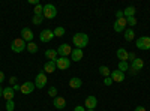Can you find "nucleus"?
<instances>
[{"instance_id":"nucleus-12","label":"nucleus","mask_w":150,"mask_h":111,"mask_svg":"<svg viewBox=\"0 0 150 111\" xmlns=\"http://www.w3.org/2000/svg\"><path fill=\"white\" fill-rule=\"evenodd\" d=\"M128 26V23H126V18H119V20H116V23H114V30L116 32H123L125 30V27Z\"/></svg>"},{"instance_id":"nucleus-3","label":"nucleus","mask_w":150,"mask_h":111,"mask_svg":"<svg viewBox=\"0 0 150 111\" xmlns=\"http://www.w3.org/2000/svg\"><path fill=\"white\" fill-rule=\"evenodd\" d=\"M42 15H44V18H48V20L56 18V17H57V9H56V6H54V5H51V3L45 5V6H44V12H42Z\"/></svg>"},{"instance_id":"nucleus-41","label":"nucleus","mask_w":150,"mask_h":111,"mask_svg":"<svg viewBox=\"0 0 150 111\" xmlns=\"http://www.w3.org/2000/svg\"><path fill=\"white\" fill-rule=\"evenodd\" d=\"M135 111H147V110H146L144 107H141V105H140V107H137V108H135Z\"/></svg>"},{"instance_id":"nucleus-14","label":"nucleus","mask_w":150,"mask_h":111,"mask_svg":"<svg viewBox=\"0 0 150 111\" xmlns=\"http://www.w3.org/2000/svg\"><path fill=\"white\" fill-rule=\"evenodd\" d=\"M53 105H54V108H57V110H63V108L66 107V101H65V98H62V96L54 98Z\"/></svg>"},{"instance_id":"nucleus-25","label":"nucleus","mask_w":150,"mask_h":111,"mask_svg":"<svg viewBox=\"0 0 150 111\" xmlns=\"http://www.w3.org/2000/svg\"><path fill=\"white\" fill-rule=\"evenodd\" d=\"M53 33H54V38H62V36L65 35V29L63 27H56L54 30H53Z\"/></svg>"},{"instance_id":"nucleus-26","label":"nucleus","mask_w":150,"mask_h":111,"mask_svg":"<svg viewBox=\"0 0 150 111\" xmlns=\"http://www.w3.org/2000/svg\"><path fill=\"white\" fill-rule=\"evenodd\" d=\"M128 69H129L128 62H119V71H122L125 74V72H128Z\"/></svg>"},{"instance_id":"nucleus-21","label":"nucleus","mask_w":150,"mask_h":111,"mask_svg":"<svg viewBox=\"0 0 150 111\" xmlns=\"http://www.w3.org/2000/svg\"><path fill=\"white\" fill-rule=\"evenodd\" d=\"M45 57L50 62H56L57 60V50H47L45 51Z\"/></svg>"},{"instance_id":"nucleus-33","label":"nucleus","mask_w":150,"mask_h":111,"mask_svg":"<svg viewBox=\"0 0 150 111\" xmlns=\"http://www.w3.org/2000/svg\"><path fill=\"white\" fill-rule=\"evenodd\" d=\"M112 83H114V81H112V78H111V77H107V78H104V84H105V86H111Z\"/></svg>"},{"instance_id":"nucleus-5","label":"nucleus","mask_w":150,"mask_h":111,"mask_svg":"<svg viewBox=\"0 0 150 111\" xmlns=\"http://www.w3.org/2000/svg\"><path fill=\"white\" fill-rule=\"evenodd\" d=\"M71 59H68V57H57V60H56V66H57V69H62V71H65V69H68L69 66H71Z\"/></svg>"},{"instance_id":"nucleus-19","label":"nucleus","mask_w":150,"mask_h":111,"mask_svg":"<svg viewBox=\"0 0 150 111\" xmlns=\"http://www.w3.org/2000/svg\"><path fill=\"white\" fill-rule=\"evenodd\" d=\"M131 68H134V69H137V71H141V69L144 68V60L137 57L132 63H131Z\"/></svg>"},{"instance_id":"nucleus-28","label":"nucleus","mask_w":150,"mask_h":111,"mask_svg":"<svg viewBox=\"0 0 150 111\" xmlns=\"http://www.w3.org/2000/svg\"><path fill=\"white\" fill-rule=\"evenodd\" d=\"M42 20H44V15H33L32 23H33V24H36V26H39V24L42 23Z\"/></svg>"},{"instance_id":"nucleus-42","label":"nucleus","mask_w":150,"mask_h":111,"mask_svg":"<svg viewBox=\"0 0 150 111\" xmlns=\"http://www.w3.org/2000/svg\"><path fill=\"white\" fill-rule=\"evenodd\" d=\"M29 2H30L32 5H35V6H36V5H39V3H38V0H29Z\"/></svg>"},{"instance_id":"nucleus-15","label":"nucleus","mask_w":150,"mask_h":111,"mask_svg":"<svg viewBox=\"0 0 150 111\" xmlns=\"http://www.w3.org/2000/svg\"><path fill=\"white\" fill-rule=\"evenodd\" d=\"M14 96H15V92H14V89H12L11 86L3 89V98L6 101H14Z\"/></svg>"},{"instance_id":"nucleus-7","label":"nucleus","mask_w":150,"mask_h":111,"mask_svg":"<svg viewBox=\"0 0 150 111\" xmlns=\"http://www.w3.org/2000/svg\"><path fill=\"white\" fill-rule=\"evenodd\" d=\"M71 53H72V48H71V45H68V44H62V45L57 48V54H59L60 57H68V56H71Z\"/></svg>"},{"instance_id":"nucleus-2","label":"nucleus","mask_w":150,"mask_h":111,"mask_svg":"<svg viewBox=\"0 0 150 111\" xmlns=\"http://www.w3.org/2000/svg\"><path fill=\"white\" fill-rule=\"evenodd\" d=\"M26 48H27V42L24 41L23 38H17V39L12 41V44H11V50L14 53H23Z\"/></svg>"},{"instance_id":"nucleus-38","label":"nucleus","mask_w":150,"mask_h":111,"mask_svg":"<svg viewBox=\"0 0 150 111\" xmlns=\"http://www.w3.org/2000/svg\"><path fill=\"white\" fill-rule=\"evenodd\" d=\"M5 81V72H2V71H0V84H2Z\"/></svg>"},{"instance_id":"nucleus-32","label":"nucleus","mask_w":150,"mask_h":111,"mask_svg":"<svg viewBox=\"0 0 150 111\" xmlns=\"http://www.w3.org/2000/svg\"><path fill=\"white\" fill-rule=\"evenodd\" d=\"M48 95L53 96V98H57V89L56 87H50L48 89Z\"/></svg>"},{"instance_id":"nucleus-20","label":"nucleus","mask_w":150,"mask_h":111,"mask_svg":"<svg viewBox=\"0 0 150 111\" xmlns=\"http://www.w3.org/2000/svg\"><path fill=\"white\" fill-rule=\"evenodd\" d=\"M116 54H117V59H119L120 62H126V60H128V56H129V53L125 50V48H119Z\"/></svg>"},{"instance_id":"nucleus-9","label":"nucleus","mask_w":150,"mask_h":111,"mask_svg":"<svg viewBox=\"0 0 150 111\" xmlns=\"http://www.w3.org/2000/svg\"><path fill=\"white\" fill-rule=\"evenodd\" d=\"M54 38V33H53V30H50V29H45V30H42L41 32V35H39V39H41V42H50Z\"/></svg>"},{"instance_id":"nucleus-16","label":"nucleus","mask_w":150,"mask_h":111,"mask_svg":"<svg viewBox=\"0 0 150 111\" xmlns=\"http://www.w3.org/2000/svg\"><path fill=\"white\" fill-rule=\"evenodd\" d=\"M57 69V66H56V62H47V63L44 65V72L45 74H53L54 71Z\"/></svg>"},{"instance_id":"nucleus-17","label":"nucleus","mask_w":150,"mask_h":111,"mask_svg":"<svg viewBox=\"0 0 150 111\" xmlns=\"http://www.w3.org/2000/svg\"><path fill=\"white\" fill-rule=\"evenodd\" d=\"M83 56H84V53H83V50H80V48H75V50H72V53H71V57H72L74 62H80L83 59Z\"/></svg>"},{"instance_id":"nucleus-39","label":"nucleus","mask_w":150,"mask_h":111,"mask_svg":"<svg viewBox=\"0 0 150 111\" xmlns=\"http://www.w3.org/2000/svg\"><path fill=\"white\" fill-rule=\"evenodd\" d=\"M135 59H137V57H135V54H134V53H129V56H128V60H132V62H134Z\"/></svg>"},{"instance_id":"nucleus-27","label":"nucleus","mask_w":150,"mask_h":111,"mask_svg":"<svg viewBox=\"0 0 150 111\" xmlns=\"http://www.w3.org/2000/svg\"><path fill=\"white\" fill-rule=\"evenodd\" d=\"M27 51L32 53V54H35V53L38 51V45H36L35 42H29V44H27Z\"/></svg>"},{"instance_id":"nucleus-36","label":"nucleus","mask_w":150,"mask_h":111,"mask_svg":"<svg viewBox=\"0 0 150 111\" xmlns=\"http://www.w3.org/2000/svg\"><path fill=\"white\" fill-rule=\"evenodd\" d=\"M9 83H11L12 86H15V84H17V77H11V78H9Z\"/></svg>"},{"instance_id":"nucleus-4","label":"nucleus","mask_w":150,"mask_h":111,"mask_svg":"<svg viewBox=\"0 0 150 111\" xmlns=\"http://www.w3.org/2000/svg\"><path fill=\"white\" fill-rule=\"evenodd\" d=\"M137 48L140 50H150V38L149 36H141V38L137 39Z\"/></svg>"},{"instance_id":"nucleus-6","label":"nucleus","mask_w":150,"mask_h":111,"mask_svg":"<svg viewBox=\"0 0 150 111\" xmlns=\"http://www.w3.org/2000/svg\"><path fill=\"white\" fill-rule=\"evenodd\" d=\"M45 84H47V74L45 72H39L36 75V78H35V86L38 89H44Z\"/></svg>"},{"instance_id":"nucleus-44","label":"nucleus","mask_w":150,"mask_h":111,"mask_svg":"<svg viewBox=\"0 0 150 111\" xmlns=\"http://www.w3.org/2000/svg\"><path fill=\"white\" fill-rule=\"evenodd\" d=\"M86 111H95V110H86Z\"/></svg>"},{"instance_id":"nucleus-11","label":"nucleus","mask_w":150,"mask_h":111,"mask_svg":"<svg viewBox=\"0 0 150 111\" xmlns=\"http://www.w3.org/2000/svg\"><path fill=\"white\" fill-rule=\"evenodd\" d=\"M21 38L26 41L27 44L32 42V41H33V32H32L29 27H24V29L21 30Z\"/></svg>"},{"instance_id":"nucleus-31","label":"nucleus","mask_w":150,"mask_h":111,"mask_svg":"<svg viewBox=\"0 0 150 111\" xmlns=\"http://www.w3.org/2000/svg\"><path fill=\"white\" fill-rule=\"evenodd\" d=\"M126 23H128V26H131V29L137 24V18L135 17H129V18H126Z\"/></svg>"},{"instance_id":"nucleus-24","label":"nucleus","mask_w":150,"mask_h":111,"mask_svg":"<svg viewBox=\"0 0 150 111\" xmlns=\"http://www.w3.org/2000/svg\"><path fill=\"white\" fill-rule=\"evenodd\" d=\"M99 74H101V75L104 77V78H107V77H111V71L107 68V66H99Z\"/></svg>"},{"instance_id":"nucleus-43","label":"nucleus","mask_w":150,"mask_h":111,"mask_svg":"<svg viewBox=\"0 0 150 111\" xmlns=\"http://www.w3.org/2000/svg\"><path fill=\"white\" fill-rule=\"evenodd\" d=\"M3 96V89H2V86H0V98Z\"/></svg>"},{"instance_id":"nucleus-18","label":"nucleus","mask_w":150,"mask_h":111,"mask_svg":"<svg viewBox=\"0 0 150 111\" xmlns=\"http://www.w3.org/2000/svg\"><path fill=\"white\" fill-rule=\"evenodd\" d=\"M81 86H83V81H81V78H78V77H74V78L69 80V87H71V89H80Z\"/></svg>"},{"instance_id":"nucleus-35","label":"nucleus","mask_w":150,"mask_h":111,"mask_svg":"<svg viewBox=\"0 0 150 111\" xmlns=\"http://www.w3.org/2000/svg\"><path fill=\"white\" fill-rule=\"evenodd\" d=\"M116 17H117V20H119V18H125L123 11H117V12H116Z\"/></svg>"},{"instance_id":"nucleus-30","label":"nucleus","mask_w":150,"mask_h":111,"mask_svg":"<svg viewBox=\"0 0 150 111\" xmlns=\"http://www.w3.org/2000/svg\"><path fill=\"white\" fill-rule=\"evenodd\" d=\"M15 102L14 101H6V111H14Z\"/></svg>"},{"instance_id":"nucleus-10","label":"nucleus","mask_w":150,"mask_h":111,"mask_svg":"<svg viewBox=\"0 0 150 111\" xmlns=\"http://www.w3.org/2000/svg\"><path fill=\"white\" fill-rule=\"evenodd\" d=\"M96 107H98L96 96H87V98H86V102H84V108H87V110H95Z\"/></svg>"},{"instance_id":"nucleus-23","label":"nucleus","mask_w":150,"mask_h":111,"mask_svg":"<svg viewBox=\"0 0 150 111\" xmlns=\"http://www.w3.org/2000/svg\"><path fill=\"white\" fill-rule=\"evenodd\" d=\"M135 8L134 6H128L126 9L123 11V15H125V18H129V17H135Z\"/></svg>"},{"instance_id":"nucleus-34","label":"nucleus","mask_w":150,"mask_h":111,"mask_svg":"<svg viewBox=\"0 0 150 111\" xmlns=\"http://www.w3.org/2000/svg\"><path fill=\"white\" fill-rule=\"evenodd\" d=\"M128 71H129V74H131V75H137V74H138V71H137V69H134V68H131V66H129V69H128Z\"/></svg>"},{"instance_id":"nucleus-40","label":"nucleus","mask_w":150,"mask_h":111,"mask_svg":"<svg viewBox=\"0 0 150 111\" xmlns=\"http://www.w3.org/2000/svg\"><path fill=\"white\" fill-rule=\"evenodd\" d=\"M74 111H86V110H84V107L78 105V107H75V108H74Z\"/></svg>"},{"instance_id":"nucleus-29","label":"nucleus","mask_w":150,"mask_h":111,"mask_svg":"<svg viewBox=\"0 0 150 111\" xmlns=\"http://www.w3.org/2000/svg\"><path fill=\"white\" fill-rule=\"evenodd\" d=\"M33 12H35V15H42V12H44V6H42V5H36Z\"/></svg>"},{"instance_id":"nucleus-13","label":"nucleus","mask_w":150,"mask_h":111,"mask_svg":"<svg viewBox=\"0 0 150 111\" xmlns=\"http://www.w3.org/2000/svg\"><path fill=\"white\" fill-rule=\"evenodd\" d=\"M111 78H112V81H114V83H122L125 80V74L122 71H119V69L111 71Z\"/></svg>"},{"instance_id":"nucleus-37","label":"nucleus","mask_w":150,"mask_h":111,"mask_svg":"<svg viewBox=\"0 0 150 111\" xmlns=\"http://www.w3.org/2000/svg\"><path fill=\"white\" fill-rule=\"evenodd\" d=\"M12 89H14V92H17V90H21V86L20 84H15V86H11Z\"/></svg>"},{"instance_id":"nucleus-22","label":"nucleus","mask_w":150,"mask_h":111,"mask_svg":"<svg viewBox=\"0 0 150 111\" xmlns=\"http://www.w3.org/2000/svg\"><path fill=\"white\" fill-rule=\"evenodd\" d=\"M125 39H126L128 42H131V41L135 39V32H134V29H126V30H125Z\"/></svg>"},{"instance_id":"nucleus-8","label":"nucleus","mask_w":150,"mask_h":111,"mask_svg":"<svg viewBox=\"0 0 150 111\" xmlns=\"http://www.w3.org/2000/svg\"><path fill=\"white\" fill-rule=\"evenodd\" d=\"M36 89V86H35V83H32V81H26L24 84H21V93L23 95H30L33 90Z\"/></svg>"},{"instance_id":"nucleus-1","label":"nucleus","mask_w":150,"mask_h":111,"mask_svg":"<svg viewBox=\"0 0 150 111\" xmlns=\"http://www.w3.org/2000/svg\"><path fill=\"white\" fill-rule=\"evenodd\" d=\"M72 42L77 48L83 50V48L87 47V44H89V36H87L86 33H75L74 38H72Z\"/></svg>"}]
</instances>
